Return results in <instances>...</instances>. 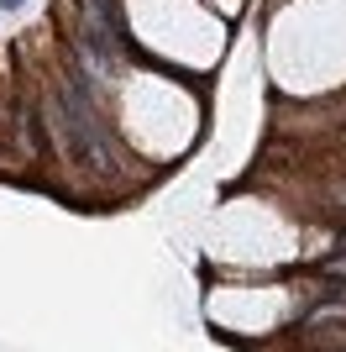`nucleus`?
<instances>
[{
  "label": "nucleus",
  "instance_id": "1",
  "mask_svg": "<svg viewBox=\"0 0 346 352\" xmlns=\"http://www.w3.org/2000/svg\"><path fill=\"white\" fill-rule=\"evenodd\" d=\"M320 279H331V284H346V242H341V252H331V258L320 263Z\"/></svg>",
  "mask_w": 346,
  "mask_h": 352
},
{
  "label": "nucleus",
  "instance_id": "4",
  "mask_svg": "<svg viewBox=\"0 0 346 352\" xmlns=\"http://www.w3.org/2000/svg\"><path fill=\"white\" fill-rule=\"evenodd\" d=\"M336 226H341V236H346V210H341V221H336Z\"/></svg>",
  "mask_w": 346,
  "mask_h": 352
},
{
  "label": "nucleus",
  "instance_id": "3",
  "mask_svg": "<svg viewBox=\"0 0 346 352\" xmlns=\"http://www.w3.org/2000/svg\"><path fill=\"white\" fill-rule=\"evenodd\" d=\"M0 6H5V11H16V6H27V0H0Z\"/></svg>",
  "mask_w": 346,
  "mask_h": 352
},
{
  "label": "nucleus",
  "instance_id": "2",
  "mask_svg": "<svg viewBox=\"0 0 346 352\" xmlns=\"http://www.w3.org/2000/svg\"><path fill=\"white\" fill-rule=\"evenodd\" d=\"M325 200H331L336 210H346V179H341V184H331V190H325Z\"/></svg>",
  "mask_w": 346,
  "mask_h": 352
}]
</instances>
